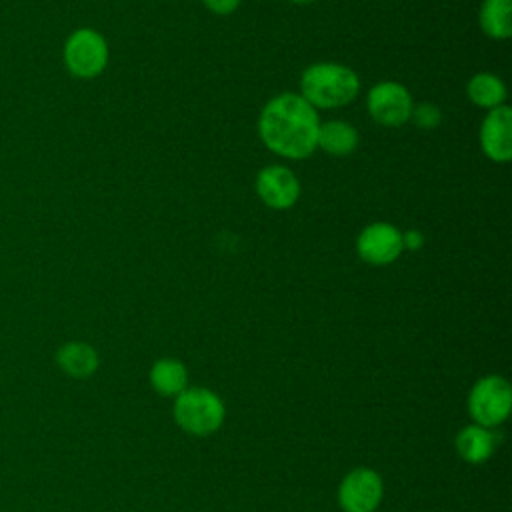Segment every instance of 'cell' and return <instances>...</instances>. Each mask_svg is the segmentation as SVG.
I'll return each mask as SVG.
<instances>
[{"mask_svg": "<svg viewBox=\"0 0 512 512\" xmlns=\"http://www.w3.org/2000/svg\"><path fill=\"white\" fill-rule=\"evenodd\" d=\"M318 114L300 94H280L272 98L258 122L264 144L286 158H306L316 148Z\"/></svg>", "mask_w": 512, "mask_h": 512, "instance_id": "cell-1", "label": "cell"}, {"mask_svg": "<svg viewBox=\"0 0 512 512\" xmlns=\"http://www.w3.org/2000/svg\"><path fill=\"white\" fill-rule=\"evenodd\" d=\"M356 72L342 64L320 62L304 70L300 80L302 98L314 108H338L358 94Z\"/></svg>", "mask_w": 512, "mask_h": 512, "instance_id": "cell-2", "label": "cell"}, {"mask_svg": "<svg viewBox=\"0 0 512 512\" xmlns=\"http://www.w3.org/2000/svg\"><path fill=\"white\" fill-rule=\"evenodd\" d=\"M226 408L222 398L200 386H188L174 400L176 424L192 436H210L224 424Z\"/></svg>", "mask_w": 512, "mask_h": 512, "instance_id": "cell-3", "label": "cell"}, {"mask_svg": "<svg viewBox=\"0 0 512 512\" xmlns=\"http://www.w3.org/2000/svg\"><path fill=\"white\" fill-rule=\"evenodd\" d=\"M512 408V388L506 378L488 374L474 382L468 394V414L484 428L500 426Z\"/></svg>", "mask_w": 512, "mask_h": 512, "instance_id": "cell-4", "label": "cell"}, {"mask_svg": "<svg viewBox=\"0 0 512 512\" xmlns=\"http://www.w3.org/2000/svg\"><path fill=\"white\" fill-rule=\"evenodd\" d=\"M108 62V46L100 32L92 28L74 30L64 44V64L78 78L98 76Z\"/></svg>", "mask_w": 512, "mask_h": 512, "instance_id": "cell-5", "label": "cell"}, {"mask_svg": "<svg viewBox=\"0 0 512 512\" xmlns=\"http://www.w3.org/2000/svg\"><path fill=\"white\" fill-rule=\"evenodd\" d=\"M384 496V482L372 468L350 470L338 486V504L344 512H374Z\"/></svg>", "mask_w": 512, "mask_h": 512, "instance_id": "cell-6", "label": "cell"}, {"mask_svg": "<svg viewBox=\"0 0 512 512\" xmlns=\"http://www.w3.org/2000/svg\"><path fill=\"white\" fill-rule=\"evenodd\" d=\"M368 112L378 124L400 126L410 118L412 98L398 82H380L368 92Z\"/></svg>", "mask_w": 512, "mask_h": 512, "instance_id": "cell-7", "label": "cell"}, {"mask_svg": "<svg viewBox=\"0 0 512 512\" xmlns=\"http://www.w3.org/2000/svg\"><path fill=\"white\" fill-rule=\"evenodd\" d=\"M358 254L364 262L384 266L394 262L402 248V234L396 226L386 222H374L366 226L358 236Z\"/></svg>", "mask_w": 512, "mask_h": 512, "instance_id": "cell-8", "label": "cell"}, {"mask_svg": "<svg viewBox=\"0 0 512 512\" xmlns=\"http://www.w3.org/2000/svg\"><path fill=\"white\" fill-rule=\"evenodd\" d=\"M256 192L266 206L284 210L290 208L300 194L296 176L284 166H266L256 178Z\"/></svg>", "mask_w": 512, "mask_h": 512, "instance_id": "cell-9", "label": "cell"}, {"mask_svg": "<svg viewBox=\"0 0 512 512\" xmlns=\"http://www.w3.org/2000/svg\"><path fill=\"white\" fill-rule=\"evenodd\" d=\"M480 144L488 158L506 162L512 158V112L508 106H498L488 112L480 128Z\"/></svg>", "mask_w": 512, "mask_h": 512, "instance_id": "cell-10", "label": "cell"}, {"mask_svg": "<svg viewBox=\"0 0 512 512\" xmlns=\"http://www.w3.org/2000/svg\"><path fill=\"white\" fill-rule=\"evenodd\" d=\"M496 448V436L490 428L470 424L456 434V452L468 464L486 462Z\"/></svg>", "mask_w": 512, "mask_h": 512, "instance_id": "cell-11", "label": "cell"}, {"mask_svg": "<svg viewBox=\"0 0 512 512\" xmlns=\"http://www.w3.org/2000/svg\"><path fill=\"white\" fill-rule=\"evenodd\" d=\"M56 364L72 378H88L98 370V354L86 342H66L56 352Z\"/></svg>", "mask_w": 512, "mask_h": 512, "instance_id": "cell-12", "label": "cell"}, {"mask_svg": "<svg viewBox=\"0 0 512 512\" xmlns=\"http://www.w3.org/2000/svg\"><path fill=\"white\" fill-rule=\"evenodd\" d=\"M150 384L162 396H178L188 388V370L176 358H160L150 368Z\"/></svg>", "mask_w": 512, "mask_h": 512, "instance_id": "cell-13", "label": "cell"}, {"mask_svg": "<svg viewBox=\"0 0 512 512\" xmlns=\"http://www.w3.org/2000/svg\"><path fill=\"white\" fill-rule=\"evenodd\" d=\"M356 144H358L356 130L342 120H330L318 126L316 146H320L324 152L332 156H346L356 148Z\"/></svg>", "mask_w": 512, "mask_h": 512, "instance_id": "cell-14", "label": "cell"}, {"mask_svg": "<svg viewBox=\"0 0 512 512\" xmlns=\"http://www.w3.org/2000/svg\"><path fill=\"white\" fill-rule=\"evenodd\" d=\"M468 96L476 106L492 110V108L502 106V102L506 98V88H504L502 80L496 78L494 74L480 72V74L472 76V80L468 82Z\"/></svg>", "mask_w": 512, "mask_h": 512, "instance_id": "cell-15", "label": "cell"}, {"mask_svg": "<svg viewBox=\"0 0 512 512\" xmlns=\"http://www.w3.org/2000/svg\"><path fill=\"white\" fill-rule=\"evenodd\" d=\"M480 26L496 40L508 38L512 34L510 0H484L480 8Z\"/></svg>", "mask_w": 512, "mask_h": 512, "instance_id": "cell-16", "label": "cell"}, {"mask_svg": "<svg viewBox=\"0 0 512 512\" xmlns=\"http://www.w3.org/2000/svg\"><path fill=\"white\" fill-rule=\"evenodd\" d=\"M410 118L414 120V124H418L420 128H434L440 124V110L430 104V102H422L416 108H412Z\"/></svg>", "mask_w": 512, "mask_h": 512, "instance_id": "cell-17", "label": "cell"}, {"mask_svg": "<svg viewBox=\"0 0 512 512\" xmlns=\"http://www.w3.org/2000/svg\"><path fill=\"white\" fill-rule=\"evenodd\" d=\"M204 4L216 14H230L236 10L240 0H204Z\"/></svg>", "mask_w": 512, "mask_h": 512, "instance_id": "cell-18", "label": "cell"}, {"mask_svg": "<svg viewBox=\"0 0 512 512\" xmlns=\"http://www.w3.org/2000/svg\"><path fill=\"white\" fill-rule=\"evenodd\" d=\"M422 244H424L422 232H418V230H406V232L402 234V248L418 250V248H422Z\"/></svg>", "mask_w": 512, "mask_h": 512, "instance_id": "cell-19", "label": "cell"}, {"mask_svg": "<svg viewBox=\"0 0 512 512\" xmlns=\"http://www.w3.org/2000/svg\"><path fill=\"white\" fill-rule=\"evenodd\" d=\"M292 2H296V4H308V2H314V0H292Z\"/></svg>", "mask_w": 512, "mask_h": 512, "instance_id": "cell-20", "label": "cell"}]
</instances>
